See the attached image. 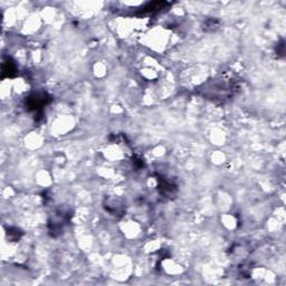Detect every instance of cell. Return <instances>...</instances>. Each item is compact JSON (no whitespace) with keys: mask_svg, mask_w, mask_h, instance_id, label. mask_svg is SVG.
Here are the masks:
<instances>
[{"mask_svg":"<svg viewBox=\"0 0 286 286\" xmlns=\"http://www.w3.org/2000/svg\"><path fill=\"white\" fill-rule=\"evenodd\" d=\"M28 102H29V106H31L32 109L38 110L46 104V99H45V95H42V96L34 95L33 97L29 99Z\"/></svg>","mask_w":286,"mask_h":286,"instance_id":"cell-2","label":"cell"},{"mask_svg":"<svg viewBox=\"0 0 286 286\" xmlns=\"http://www.w3.org/2000/svg\"><path fill=\"white\" fill-rule=\"evenodd\" d=\"M204 91L211 100L225 101L233 95L234 85L227 83L226 81H220V82H215V84H209Z\"/></svg>","mask_w":286,"mask_h":286,"instance_id":"cell-1","label":"cell"}]
</instances>
